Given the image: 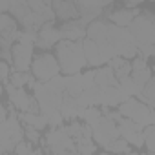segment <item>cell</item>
<instances>
[{
    "mask_svg": "<svg viewBox=\"0 0 155 155\" xmlns=\"http://www.w3.org/2000/svg\"><path fill=\"white\" fill-rule=\"evenodd\" d=\"M31 68H33V77L38 79L40 82L53 81L55 77H58V71H60L58 60L53 55H49V53H42V55L35 57Z\"/></svg>",
    "mask_w": 155,
    "mask_h": 155,
    "instance_id": "cell-5",
    "label": "cell"
},
{
    "mask_svg": "<svg viewBox=\"0 0 155 155\" xmlns=\"http://www.w3.org/2000/svg\"><path fill=\"white\" fill-rule=\"evenodd\" d=\"M31 155H44V153H42V150H35V151H33Z\"/></svg>",
    "mask_w": 155,
    "mask_h": 155,
    "instance_id": "cell-30",
    "label": "cell"
},
{
    "mask_svg": "<svg viewBox=\"0 0 155 155\" xmlns=\"http://www.w3.org/2000/svg\"><path fill=\"white\" fill-rule=\"evenodd\" d=\"M131 79H133V82L142 90V88H144V86H148V82L153 79V77H151V69H150V68L135 69V71H131Z\"/></svg>",
    "mask_w": 155,
    "mask_h": 155,
    "instance_id": "cell-19",
    "label": "cell"
},
{
    "mask_svg": "<svg viewBox=\"0 0 155 155\" xmlns=\"http://www.w3.org/2000/svg\"><path fill=\"white\" fill-rule=\"evenodd\" d=\"M108 150L113 151V153H128V151H130V150H128V142H126L124 139H117V140H113V142L108 146Z\"/></svg>",
    "mask_w": 155,
    "mask_h": 155,
    "instance_id": "cell-24",
    "label": "cell"
},
{
    "mask_svg": "<svg viewBox=\"0 0 155 155\" xmlns=\"http://www.w3.org/2000/svg\"><path fill=\"white\" fill-rule=\"evenodd\" d=\"M35 99H37L38 106H40V111L46 113V115L60 111L62 102H64L62 93L57 91L49 82H42V84L35 86Z\"/></svg>",
    "mask_w": 155,
    "mask_h": 155,
    "instance_id": "cell-3",
    "label": "cell"
},
{
    "mask_svg": "<svg viewBox=\"0 0 155 155\" xmlns=\"http://www.w3.org/2000/svg\"><path fill=\"white\" fill-rule=\"evenodd\" d=\"M77 8H79V15L82 17L84 22H88V20L93 22V18L102 11L104 4H99V2H77Z\"/></svg>",
    "mask_w": 155,
    "mask_h": 155,
    "instance_id": "cell-16",
    "label": "cell"
},
{
    "mask_svg": "<svg viewBox=\"0 0 155 155\" xmlns=\"http://www.w3.org/2000/svg\"><path fill=\"white\" fill-rule=\"evenodd\" d=\"M6 91H8L9 102H11L17 110H20L22 113H38L40 106H38L37 99H35V97H29L24 88H15V86L8 84V86H6Z\"/></svg>",
    "mask_w": 155,
    "mask_h": 155,
    "instance_id": "cell-6",
    "label": "cell"
},
{
    "mask_svg": "<svg viewBox=\"0 0 155 155\" xmlns=\"http://www.w3.org/2000/svg\"><path fill=\"white\" fill-rule=\"evenodd\" d=\"M95 82L99 88H111V86H117V77H115V71L106 66V68H101L99 71H95Z\"/></svg>",
    "mask_w": 155,
    "mask_h": 155,
    "instance_id": "cell-14",
    "label": "cell"
},
{
    "mask_svg": "<svg viewBox=\"0 0 155 155\" xmlns=\"http://www.w3.org/2000/svg\"><path fill=\"white\" fill-rule=\"evenodd\" d=\"M0 77H2L4 86H8L11 77H9V62H6V60H2V64H0Z\"/></svg>",
    "mask_w": 155,
    "mask_h": 155,
    "instance_id": "cell-25",
    "label": "cell"
},
{
    "mask_svg": "<svg viewBox=\"0 0 155 155\" xmlns=\"http://www.w3.org/2000/svg\"><path fill=\"white\" fill-rule=\"evenodd\" d=\"M62 38V35H60V31L51 24V22H48V24H44L42 28H40V31H38V40H37V46H40V48H51L55 42H58Z\"/></svg>",
    "mask_w": 155,
    "mask_h": 155,
    "instance_id": "cell-10",
    "label": "cell"
},
{
    "mask_svg": "<svg viewBox=\"0 0 155 155\" xmlns=\"http://www.w3.org/2000/svg\"><path fill=\"white\" fill-rule=\"evenodd\" d=\"M130 33L137 46H153L155 44V15L146 11L137 15L130 26Z\"/></svg>",
    "mask_w": 155,
    "mask_h": 155,
    "instance_id": "cell-2",
    "label": "cell"
},
{
    "mask_svg": "<svg viewBox=\"0 0 155 155\" xmlns=\"http://www.w3.org/2000/svg\"><path fill=\"white\" fill-rule=\"evenodd\" d=\"M53 11H55V17L58 18H75L77 15H79V8H77L75 2H53Z\"/></svg>",
    "mask_w": 155,
    "mask_h": 155,
    "instance_id": "cell-15",
    "label": "cell"
},
{
    "mask_svg": "<svg viewBox=\"0 0 155 155\" xmlns=\"http://www.w3.org/2000/svg\"><path fill=\"white\" fill-rule=\"evenodd\" d=\"M0 9H2V13H8L11 9V2H0Z\"/></svg>",
    "mask_w": 155,
    "mask_h": 155,
    "instance_id": "cell-29",
    "label": "cell"
},
{
    "mask_svg": "<svg viewBox=\"0 0 155 155\" xmlns=\"http://www.w3.org/2000/svg\"><path fill=\"white\" fill-rule=\"evenodd\" d=\"M148 155H155V153H153V151H150V153H148Z\"/></svg>",
    "mask_w": 155,
    "mask_h": 155,
    "instance_id": "cell-33",
    "label": "cell"
},
{
    "mask_svg": "<svg viewBox=\"0 0 155 155\" xmlns=\"http://www.w3.org/2000/svg\"><path fill=\"white\" fill-rule=\"evenodd\" d=\"M119 86H120V90L128 95V97H131V95H142V90L133 82V79L131 77H128V79H122V81H119Z\"/></svg>",
    "mask_w": 155,
    "mask_h": 155,
    "instance_id": "cell-20",
    "label": "cell"
},
{
    "mask_svg": "<svg viewBox=\"0 0 155 155\" xmlns=\"http://www.w3.org/2000/svg\"><path fill=\"white\" fill-rule=\"evenodd\" d=\"M153 58H155V44H153Z\"/></svg>",
    "mask_w": 155,
    "mask_h": 155,
    "instance_id": "cell-32",
    "label": "cell"
},
{
    "mask_svg": "<svg viewBox=\"0 0 155 155\" xmlns=\"http://www.w3.org/2000/svg\"><path fill=\"white\" fill-rule=\"evenodd\" d=\"M82 44H84V55H86V60H88L90 66H102L106 62L104 57H102V53H101V48L93 40L86 38Z\"/></svg>",
    "mask_w": 155,
    "mask_h": 155,
    "instance_id": "cell-12",
    "label": "cell"
},
{
    "mask_svg": "<svg viewBox=\"0 0 155 155\" xmlns=\"http://www.w3.org/2000/svg\"><path fill=\"white\" fill-rule=\"evenodd\" d=\"M22 137H24V130H22L20 122L15 119V115H11L8 120H4L0 124V146H2V153L15 151V148L22 142Z\"/></svg>",
    "mask_w": 155,
    "mask_h": 155,
    "instance_id": "cell-4",
    "label": "cell"
},
{
    "mask_svg": "<svg viewBox=\"0 0 155 155\" xmlns=\"http://www.w3.org/2000/svg\"><path fill=\"white\" fill-rule=\"evenodd\" d=\"M139 15L137 9H128V8H122V9H115L111 15H110V20L113 22V26H119V28H124V26H131V22L135 20V17Z\"/></svg>",
    "mask_w": 155,
    "mask_h": 155,
    "instance_id": "cell-11",
    "label": "cell"
},
{
    "mask_svg": "<svg viewBox=\"0 0 155 155\" xmlns=\"http://www.w3.org/2000/svg\"><path fill=\"white\" fill-rule=\"evenodd\" d=\"M9 84L15 86V88H22V86H26V84H29V86H33V88L37 86L35 81L29 77V73H22V71H13V73H11Z\"/></svg>",
    "mask_w": 155,
    "mask_h": 155,
    "instance_id": "cell-18",
    "label": "cell"
},
{
    "mask_svg": "<svg viewBox=\"0 0 155 155\" xmlns=\"http://www.w3.org/2000/svg\"><path fill=\"white\" fill-rule=\"evenodd\" d=\"M101 155H110V153H101Z\"/></svg>",
    "mask_w": 155,
    "mask_h": 155,
    "instance_id": "cell-34",
    "label": "cell"
},
{
    "mask_svg": "<svg viewBox=\"0 0 155 155\" xmlns=\"http://www.w3.org/2000/svg\"><path fill=\"white\" fill-rule=\"evenodd\" d=\"M62 119H64V117H62V113H60V111L51 113V115H49V124H51V126H58V124L62 122Z\"/></svg>",
    "mask_w": 155,
    "mask_h": 155,
    "instance_id": "cell-28",
    "label": "cell"
},
{
    "mask_svg": "<svg viewBox=\"0 0 155 155\" xmlns=\"http://www.w3.org/2000/svg\"><path fill=\"white\" fill-rule=\"evenodd\" d=\"M110 68L115 71V77H117V81H122V79H128V77H131V64L124 58H119L115 57L113 60H110Z\"/></svg>",
    "mask_w": 155,
    "mask_h": 155,
    "instance_id": "cell-17",
    "label": "cell"
},
{
    "mask_svg": "<svg viewBox=\"0 0 155 155\" xmlns=\"http://www.w3.org/2000/svg\"><path fill=\"white\" fill-rule=\"evenodd\" d=\"M31 153H33V150H31V146L26 144V142H20V144L15 148V155H31Z\"/></svg>",
    "mask_w": 155,
    "mask_h": 155,
    "instance_id": "cell-26",
    "label": "cell"
},
{
    "mask_svg": "<svg viewBox=\"0 0 155 155\" xmlns=\"http://www.w3.org/2000/svg\"><path fill=\"white\" fill-rule=\"evenodd\" d=\"M26 137H28L31 142H37V140L40 139L38 130H37V128H31V126H28V128H26Z\"/></svg>",
    "mask_w": 155,
    "mask_h": 155,
    "instance_id": "cell-27",
    "label": "cell"
},
{
    "mask_svg": "<svg viewBox=\"0 0 155 155\" xmlns=\"http://www.w3.org/2000/svg\"><path fill=\"white\" fill-rule=\"evenodd\" d=\"M60 35H62V40L79 42L84 35H88L86 22H84L82 18H81V20H71V22H66V24L60 28Z\"/></svg>",
    "mask_w": 155,
    "mask_h": 155,
    "instance_id": "cell-9",
    "label": "cell"
},
{
    "mask_svg": "<svg viewBox=\"0 0 155 155\" xmlns=\"http://www.w3.org/2000/svg\"><path fill=\"white\" fill-rule=\"evenodd\" d=\"M79 142V146H77V150H79V155H91L93 151H95V144L88 139V137H84V139H81V140H77Z\"/></svg>",
    "mask_w": 155,
    "mask_h": 155,
    "instance_id": "cell-23",
    "label": "cell"
},
{
    "mask_svg": "<svg viewBox=\"0 0 155 155\" xmlns=\"http://www.w3.org/2000/svg\"><path fill=\"white\" fill-rule=\"evenodd\" d=\"M124 155H139V153H133V151H128V153H124Z\"/></svg>",
    "mask_w": 155,
    "mask_h": 155,
    "instance_id": "cell-31",
    "label": "cell"
},
{
    "mask_svg": "<svg viewBox=\"0 0 155 155\" xmlns=\"http://www.w3.org/2000/svg\"><path fill=\"white\" fill-rule=\"evenodd\" d=\"M57 58L60 71L66 73L68 77L79 75V71L88 64L86 55H84V44L82 42H69V40H60L57 46Z\"/></svg>",
    "mask_w": 155,
    "mask_h": 155,
    "instance_id": "cell-1",
    "label": "cell"
},
{
    "mask_svg": "<svg viewBox=\"0 0 155 155\" xmlns=\"http://www.w3.org/2000/svg\"><path fill=\"white\" fill-rule=\"evenodd\" d=\"M11 57H13V68L17 71H22L26 73L29 69V64H31V57H33V46H26V44H13V49H11Z\"/></svg>",
    "mask_w": 155,
    "mask_h": 155,
    "instance_id": "cell-8",
    "label": "cell"
},
{
    "mask_svg": "<svg viewBox=\"0 0 155 155\" xmlns=\"http://www.w3.org/2000/svg\"><path fill=\"white\" fill-rule=\"evenodd\" d=\"M60 113H62L64 119H73V117H77V115H82V117H84V115H86V110L79 106V102H77L75 97H69V95H68V97H64Z\"/></svg>",
    "mask_w": 155,
    "mask_h": 155,
    "instance_id": "cell-13",
    "label": "cell"
},
{
    "mask_svg": "<svg viewBox=\"0 0 155 155\" xmlns=\"http://www.w3.org/2000/svg\"><path fill=\"white\" fill-rule=\"evenodd\" d=\"M120 135L119 126L115 124V119L111 115H106L101 119V122L93 128V139L97 144L108 148L113 140H117V137Z\"/></svg>",
    "mask_w": 155,
    "mask_h": 155,
    "instance_id": "cell-7",
    "label": "cell"
},
{
    "mask_svg": "<svg viewBox=\"0 0 155 155\" xmlns=\"http://www.w3.org/2000/svg\"><path fill=\"white\" fill-rule=\"evenodd\" d=\"M142 135H144V142H146L148 151H153L155 153V124L146 126L142 130Z\"/></svg>",
    "mask_w": 155,
    "mask_h": 155,
    "instance_id": "cell-21",
    "label": "cell"
},
{
    "mask_svg": "<svg viewBox=\"0 0 155 155\" xmlns=\"http://www.w3.org/2000/svg\"><path fill=\"white\" fill-rule=\"evenodd\" d=\"M101 119H102V113L97 110V108H88L86 110V115H84V120H86V124L93 130L99 122H101Z\"/></svg>",
    "mask_w": 155,
    "mask_h": 155,
    "instance_id": "cell-22",
    "label": "cell"
}]
</instances>
